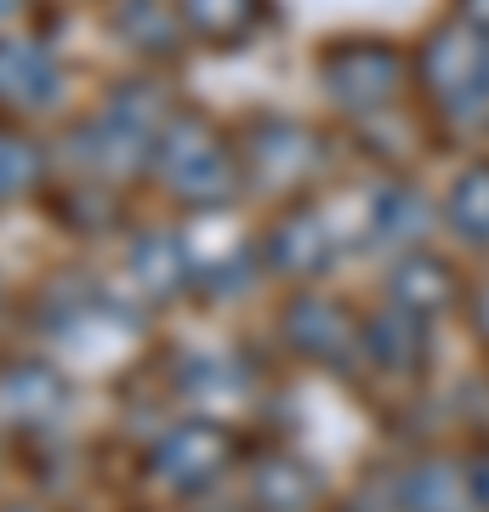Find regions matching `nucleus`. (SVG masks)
Segmentation results:
<instances>
[{
	"label": "nucleus",
	"instance_id": "1",
	"mask_svg": "<svg viewBox=\"0 0 489 512\" xmlns=\"http://www.w3.org/2000/svg\"><path fill=\"white\" fill-rule=\"evenodd\" d=\"M416 86L427 92L438 120L489 126V23H444L421 40Z\"/></svg>",
	"mask_w": 489,
	"mask_h": 512
},
{
	"label": "nucleus",
	"instance_id": "3",
	"mask_svg": "<svg viewBox=\"0 0 489 512\" xmlns=\"http://www.w3.org/2000/svg\"><path fill=\"white\" fill-rule=\"evenodd\" d=\"M444 211H450V228L467 245H489V165H472V171L455 177Z\"/></svg>",
	"mask_w": 489,
	"mask_h": 512
},
{
	"label": "nucleus",
	"instance_id": "2",
	"mask_svg": "<svg viewBox=\"0 0 489 512\" xmlns=\"http://www.w3.org/2000/svg\"><path fill=\"white\" fill-rule=\"evenodd\" d=\"M325 69V86L330 97L353 114H376L387 109L393 97L404 92V57L387 46V40H353V46H336L330 57H319Z\"/></svg>",
	"mask_w": 489,
	"mask_h": 512
},
{
	"label": "nucleus",
	"instance_id": "4",
	"mask_svg": "<svg viewBox=\"0 0 489 512\" xmlns=\"http://www.w3.org/2000/svg\"><path fill=\"white\" fill-rule=\"evenodd\" d=\"M444 296H450V268L438 262V256H404L399 268V313H433L444 308Z\"/></svg>",
	"mask_w": 489,
	"mask_h": 512
},
{
	"label": "nucleus",
	"instance_id": "7",
	"mask_svg": "<svg viewBox=\"0 0 489 512\" xmlns=\"http://www.w3.org/2000/svg\"><path fill=\"white\" fill-rule=\"evenodd\" d=\"M478 313H484V330H489V291L478 296Z\"/></svg>",
	"mask_w": 489,
	"mask_h": 512
},
{
	"label": "nucleus",
	"instance_id": "6",
	"mask_svg": "<svg viewBox=\"0 0 489 512\" xmlns=\"http://www.w3.org/2000/svg\"><path fill=\"white\" fill-rule=\"evenodd\" d=\"M467 18L472 23H489V0H467Z\"/></svg>",
	"mask_w": 489,
	"mask_h": 512
},
{
	"label": "nucleus",
	"instance_id": "5",
	"mask_svg": "<svg viewBox=\"0 0 489 512\" xmlns=\"http://www.w3.org/2000/svg\"><path fill=\"white\" fill-rule=\"evenodd\" d=\"M194 6V23H200L205 35H245V23L256 18V6L262 0H188Z\"/></svg>",
	"mask_w": 489,
	"mask_h": 512
}]
</instances>
